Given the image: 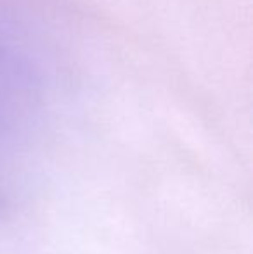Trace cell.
<instances>
[{
  "label": "cell",
  "mask_w": 253,
  "mask_h": 254,
  "mask_svg": "<svg viewBox=\"0 0 253 254\" xmlns=\"http://www.w3.org/2000/svg\"><path fill=\"white\" fill-rule=\"evenodd\" d=\"M31 42L0 12V118L19 114L37 102L44 69Z\"/></svg>",
  "instance_id": "6da1fadb"
}]
</instances>
